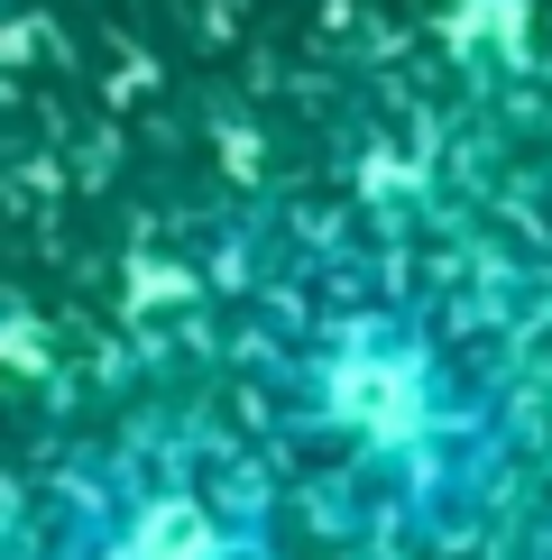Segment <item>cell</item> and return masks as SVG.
Returning a JSON list of instances; mask_svg holds the SVG:
<instances>
[{
	"instance_id": "obj_1",
	"label": "cell",
	"mask_w": 552,
	"mask_h": 560,
	"mask_svg": "<svg viewBox=\"0 0 552 560\" xmlns=\"http://www.w3.org/2000/svg\"><path fill=\"white\" fill-rule=\"evenodd\" d=\"M276 441L341 524L378 542H460L516 478V413L424 303L322 285L286 303L258 359Z\"/></svg>"
},
{
	"instance_id": "obj_2",
	"label": "cell",
	"mask_w": 552,
	"mask_h": 560,
	"mask_svg": "<svg viewBox=\"0 0 552 560\" xmlns=\"http://www.w3.org/2000/svg\"><path fill=\"white\" fill-rule=\"evenodd\" d=\"M19 560H286L267 469L212 423H129L37 497Z\"/></svg>"
},
{
	"instance_id": "obj_3",
	"label": "cell",
	"mask_w": 552,
	"mask_h": 560,
	"mask_svg": "<svg viewBox=\"0 0 552 560\" xmlns=\"http://www.w3.org/2000/svg\"><path fill=\"white\" fill-rule=\"evenodd\" d=\"M525 560H552V524H543V533H534V551H525Z\"/></svg>"
}]
</instances>
